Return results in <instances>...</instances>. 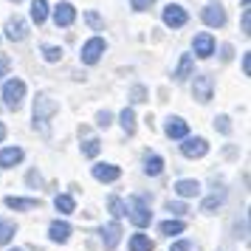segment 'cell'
<instances>
[{
    "instance_id": "obj_1",
    "label": "cell",
    "mask_w": 251,
    "mask_h": 251,
    "mask_svg": "<svg viewBox=\"0 0 251 251\" xmlns=\"http://www.w3.org/2000/svg\"><path fill=\"white\" fill-rule=\"evenodd\" d=\"M127 215H130V220L136 223L138 228H147L150 220H152V212H150V206L144 198H130V206H127Z\"/></svg>"
},
{
    "instance_id": "obj_2",
    "label": "cell",
    "mask_w": 251,
    "mask_h": 251,
    "mask_svg": "<svg viewBox=\"0 0 251 251\" xmlns=\"http://www.w3.org/2000/svg\"><path fill=\"white\" fill-rule=\"evenodd\" d=\"M25 96V82L23 79H9L3 85V99H6V107L9 110H17L20 102H23Z\"/></svg>"
},
{
    "instance_id": "obj_3",
    "label": "cell",
    "mask_w": 251,
    "mask_h": 251,
    "mask_svg": "<svg viewBox=\"0 0 251 251\" xmlns=\"http://www.w3.org/2000/svg\"><path fill=\"white\" fill-rule=\"evenodd\" d=\"M104 48H107V43H104L102 37H93V40H88L85 46H82V62L85 65H93V62H99V57L104 54Z\"/></svg>"
},
{
    "instance_id": "obj_4",
    "label": "cell",
    "mask_w": 251,
    "mask_h": 251,
    "mask_svg": "<svg viewBox=\"0 0 251 251\" xmlns=\"http://www.w3.org/2000/svg\"><path fill=\"white\" fill-rule=\"evenodd\" d=\"M181 152L186 155V158H203L206 152H209V144H206V138L201 136H195V138H183V144H181Z\"/></svg>"
},
{
    "instance_id": "obj_5",
    "label": "cell",
    "mask_w": 251,
    "mask_h": 251,
    "mask_svg": "<svg viewBox=\"0 0 251 251\" xmlns=\"http://www.w3.org/2000/svg\"><path fill=\"white\" fill-rule=\"evenodd\" d=\"M54 110H57V104L51 102L48 96H40V99H37V104H34V125L40 122V130H43V133H48L46 119H48L51 113H54Z\"/></svg>"
},
{
    "instance_id": "obj_6",
    "label": "cell",
    "mask_w": 251,
    "mask_h": 251,
    "mask_svg": "<svg viewBox=\"0 0 251 251\" xmlns=\"http://www.w3.org/2000/svg\"><path fill=\"white\" fill-rule=\"evenodd\" d=\"M212 88H215V79H212L209 74H201V76H195L192 93H195V99H198V102H209V99H212Z\"/></svg>"
},
{
    "instance_id": "obj_7",
    "label": "cell",
    "mask_w": 251,
    "mask_h": 251,
    "mask_svg": "<svg viewBox=\"0 0 251 251\" xmlns=\"http://www.w3.org/2000/svg\"><path fill=\"white\" fill-rule=\"evenodd\" d=\"M93 178L96 181H102V183H113L119 181V175H122V170L116 167V164H93Z\"/></svg>"
},
{
    "instance_id": "obj_8",
    "label": "cell",
    "mask_w": 251,
    "mask_h": 251,
    "mask_svg": "<svg viewBox=\"0 0 251 251\" xmlns=\"http://www.w3.org/2000/svg\"><path fill=\"white\" fill-rule=\"evenodd\" d=\"M186 20H189V14L183 12L181 6L170 3V6L164 9V23L170 25V28H181V25H186Z\"/></svg>"
},
{
    "instance_id": "obj_9",
    "label": "cell",
    "mask_w": 251,
    "mask_h": 251,
    "mask_svg": "<svg viewBox=\"0 0 251 251\" xmlns=\"http://www.w3.org/2000/svg\"><path fill=\"white\" fill-rule=\"evenodd\" d=\"M164 133H167L170 138H186L189 136V125L183 122L181 116H170L167 125H164Z\"/></svg>"
},
{
    "instance_id": "obj_10",
    "label": "cell",
    "mask_w": 251,
    "mask_h": 251,
    "mask_svg": "<svg viewBox=\"0 0 251 251\" xmlns=\"http://www.w3.org/2000/svg\"><path fill=\"white\" fill-rule=\"evenodd\" d=\"M206 25H212V28H220V25H226V12L220 9V6H206L203 12H201Z\"/></svg>"
},
{
    "instance_id": "obj_11",
    "label": "cell",
    "mask_w": 251,
    "mask_h": 251,
    "mask_svg": "<svg viewBox=\"0 0 251 251\" xmlns=\"http://www.w3.org/2000/svg\"><path fill=\"white\" fill-rule=\"evenodd\" d=\"M25 34H28V25H25V20H20V17H12V20L6 23V37H9L12 43H20V40H25Z\"/></svg>"
},
{
    "instance_id": "obj_12",
    "label": "cell",
    "mask_w": 251,
    "mask_h": 251,
    "mask_svg": "<svg viewBox=\"0 0 251 251\" xmlns=\"http://www.w3.org/2000/svg\"><path fill=\"white\" fill-rule=\"evenodd\" d=\"M119 240H122V226L119 223H107V226H102V243L104 249H116L119 246Z\"/></svg>"
},
{
    "instance_id": "obj_13",
    "label": "cell",
    "mask_w": 251,
    "mask_h": 251,
    "mask_svg": "<svg viewBox=\"0 0 251 251\" xmlns=\"http://www.w3.org/2000/svg\"><path fill=\"white\" fill-rule=\"evenodd\" d=\"M192 46H195V54H198L201 59H206V57L215 54V40H212V34H198Z\"/></svg>"
},
{
    "instance_id": "obj_14",
    "label": "cell",
    "mask_w": 251,
    "mask_h": 251,
    "mask_svg": "<svg viewBox=\"0 0 251 251\" xmlns=\"http://www.w3.org/2000/svg\"><path fill=\"white\" fill-rule=\"evenodd\" d=\"M74 20H76V9L71 3H59L57 9H54V23L57 25H71Z\"/></svg>"
},
{
    "instance_id": "obj_15",
    "label": "cell",
    "mask_w": 251,
    "mask_h": 251,
    "mask_svg": "<svg viewBox=\"0 0 251 251\" xmlns=\"http://www.w3.org/2000/svg\"><path fill=\"white\" fill-rule=\"evenodd\" d=\"M6 206L14 209V212H31V209L40 206V201H37V198H14V195H9V198H6Z\"/></svg>"
},
{
    "instance_id": "obj_16",
    "label": "cell",
    "mask_w": 251,
    "mask_h": 251,
    "mask_svg": "<svg viewBox=\"0 0 251 251\" xmlns=\"http://www.w3.org/2000/svg\"><path fill=\"white\" fill-rule=\"evenodd\" d=\"M48 237L54 240V243H68L71 237V226L65 220H54L51 226H48Z\"/></svg>"
},
{
    "instance_id": "obj_17",
    "label": "cell",
    "mask_w": 251,
    "mask_h": 251,
    "mask_svg": "<svg viewBox=\"0 0 251 251\" xmlns=\"http://www.w3.org/2000/svg\"><path fill=\"white\" fill-rule=\"evenodd\" d=\"M20 161H23V150L20 147L0 150V167H3V170H9V167H14V164H20Z\"/></svg>"
},
{
    "instance_id": "obj_18",
    "label": "cell",
    "mask_w": 251,
    "mask_h": 251,
    "mask_svg": "<svg viewBox=\"0 0 251 251\" xmlns=\"http://www.w3.org/2000/svg\"><path fill=\"white\" fill-rule=\"evenodd\" d=\"M175 192L181 195V198H198V195H201V183H198V181H189V178H183V181L175 183Z\"/></svg>"
},
{
    "instance_id": "obj_19",
    "label": "cell",
    "mask_w": 251,
    "mask_h": 251,
    "mask_svg": "<svg viewBox=\"0 0 251 251\" xmlns=\"http://www.w3.org/2000/svg\"><path fill=\"white\" fill-rule=\"evenodd\" d=\"M119 122H122V130H125L127 136H133V133H136V113H133L130 107H125V110L119 113Z\"/></svg>"
},
{
    "instance_id": "obj_20",
    "label": "cell",
    "mask_w": 251,
    "mask_h": 251,
    "mask_svg": "<svg viewBox=\"0 0 251 251\" xmlns=\"http://www.w3.org/2000/svg\"><path fill=\"white\" fill-rule=\"evenodd\" d=\"M48 17V0H31V20L37 25Z\"/></svg>"
},
{
    "instance_id": "obj_21",
    "label": "cell",
    "mask_w": 251,
    "mask_h": 251,
    "mask_svg": "<svg viewBox=\"0 0 251 251\" xmlns=\"http://www.w3.org/2000/svg\"><path fill=\"white\" fill-rule=\"evenodd\" d=\"M183 228H186L183 220H164V223L158 226V231L161 234H167V237H172V234H181Z\"/></svg>"
},
{
    "instance_id": "obj_22",
    "label": "cell",
    "mask_w": 251,
    "mask_h": 251,
    "mask_svg": "<svg viewBox=\"0 0 251 251\" xmlns=\"http://www.w3.org/2000/svg\"><path fill=\"white\" fill-rule=\"evenodd\" d=\"M54 206H57V212H62V215H71V212L76 209V203H74L71 195H57V198H54Z\"/></svg>"
},
{
    "instance_id": "obj_23",
    "label": "cell",
    "mask_w": 251,
    "mask_h": 251,
    "mask_svg": "<svg viewBox=\"0 0 251 251\" xmlns=\"http://www.w3.org/2000/svg\"><path fill=\"white\" fill-rule=\"evenodd\" d=\"M130 251H152V243H150L147 234H133L130 237Z\"/></svg>"
},
{
    "instance_id": "obj_24",
    "label": "cell",
    "mask_w": 251,
    "mask_h": 251,
    "mask_svg": "<svg viewBox=\"0 0 251 251\" xmlns=\"http://www.w3.org/2000/svg\"><path fill=\"white\" fill-rule=\"evenodd\" d=\"M189 74H192V57H189V54H183L181 62H178V71H175V79L183 82Z\"/></svg>"
},
{
    "instance_id": "obj_25",
    "label": "cell",
    "mask_w": 251,
    "mask_h": 251,
    "mask_svg": "<svg viewBox=\"0 0 251 251\" xmlns=\"http://www.w3.org/2000/svg\"><path fill=\"white\" fill-rule=\"evenodd\" d=\"M144 172H147V175H161V172H164V158H161V155H150L147 164H144Z\"/></svg>"
},
{
    "instance_id": "obj_26",
    "label": "cell",
    "mask_w": 251,
    "mask_h": 251,
    "mask_svg": "<svg viewBox=\"0 0 251 251\" xmlns=\"http://www.w3.org/2000/svg\"><path fill=\"white\" fill-rule=\"evenodd\" d=\"M14 231H17V226H14L12 220H3V217H0V243H3V246L14 237Z\"/></svg>"
},
{
    "instance_id": "obj_27",
    "label": "cell",
    "mask_w": 251,
    "mask_h": 251,
    "mask_svg": "<svg viewBox=\"0 0 251 251\" xmlns=\"http://www.w3.org/2000/svg\"><path fill=\"white\" fill-rule=\"evenodd\" d=\"M107 209H110V212H113V217H125L127 215V203L125 201H122V198H107Z\"/></svg>"
},
{
    "instance_id": "obj_28",
    "label": "cell",
    "mask_w": 251,
    "mask_h": 251,
    "mask_svg": "<svg viewBox=\"0 0 251 251\" xmlns=\"http://www.w3.org/2000/svg\"><path fill=\"white\" fill-rule=\"evenodd\" d=\"M43 57H46L48 62H57V59H62V48L59 46H46L43 48Z\"/></svg>"
},
{
    "instance_id": "obj_29",
    "label": "cell",
    "mask_w": 251,
    "mask_h": 251,
    "mask_svg": "<svg viewBox=\"0 0 251 251\" xmlns=\"http://www.w3.org/2000/svg\"><path fill=\"white\" fill-rule=\"evenodd\" d=\"M96 152H99V138H88V141H85V147H82V155L93 158Z\"/></svg>"
},
{
    "instance_id": "obj_30",
    "label": "cell",
    "mask_w": 251,
    "mask_h": 251,
    "mask_svg": "<svg viewBox=\"0 0 251 251\" xmlns=\"http://www.w3.org/2000/svg\"><path fill=\"white\" fill-rule=\"evenodd\" d=\"M85 20H88V23H91L96 31H102V28H104V20H102L96 12H88V14H85Z\"/></svg>"
},
{
    "instance_id": "obj_31",
    "label": "cell",
    "mask_w": 251,
    "mask_h": 251,
    "mask_svg": "<svg viewBox=\"0 0 251 251\" xmlns=\"http://www.w3.org/2000/svg\"><path fill=\"white\" fill-rule=\"evenodd\" d=\"M220 203H223V195H220V198L215 195V198H209V201L203 203V212H206V215H212V212H215V206H220Z\"/></svg>"
},
{
    "instance_id": "obj_32",
    "label": "cell",
    "mask_w": 251,
    "mask_h": 251,
    "mask_svg": "<svg viewBox=\"0 0 251 251\" xmlns=\"http://www.w3.org/2000/svg\"><path fill=\"white\" fill-rule=\"evenodd\" d=\"M130 3H133V9H136V12H147L155 0H130Z\"/></svg>"
},
{
    "instance_id": "obj_33",
    "label": "cell",
    "mask_w": 251,
    "mask_h": 251,
    "mask_svg": "<svg viewBox=\"0 0 251 251\" xmlns=\"http://www.w3.org/2000/svg\"><path fill=\"white\" fill-rule=\"evenodd\" d=\"M170 251H192V243L189 240H178V243H172Z\"/></svg>"
},
{
    "instance_id": "obj_34",
    "label": "cell",
    "mask_w": 251,
    "mask_h": 251,
    "mask_svg": "<svg viewBox=\"0 0 251 251\" xmlns=\"http://www.w3.org/2000/svg\"><path fill=\"white\" fill-rule=\"evenodd\" d=\"M110 119H113V116L107 113V110H102V113L96 116V125H99V127H107V125H110Z\"/></svg>"
},
{
    "instance_id": "obj_35",
    "label": "cell",
    "mask_w": 251,
    "mask_h": 251,
    "mask_svg": "<svg viewBox=\"0 0 251 251\" xmlns=\"http://www.w3.org/2000/svg\"><path fill=\"white\" fill-rule=\"evenodd\" d=\"M243 34H251V12H243Z\"/></svg>"
},
{
    "instance_id": "obj_36",
    "label": "cell",
    "mask_w": 251,
    "mask_h": 251,
    "mask_svg": "<svg viewBox=\"0 0 251 251\" xmlns=\"http://www.w3.org/2000/svg\"><path fill=\"white\" fill-rule=\"evenodd\" d=\"M9 68H12V59H9V57H0V76H6V74H9Z\"/></svg>"
},
{
    "instance_id": "obj_37",
    "label": "cell",
    "mask_w": 251,
    "mask_h": 251,
    "mask_svg": "<svg viewBox=\"0 0 251 251\" xmlns=\"http://www.w3.org/2000/svg\"><path fill=\"white\" fill-rule=\"evenodd\" d=\"M144 96H147V91L138 85V88H133V102H144Z\"/></svg>"
},
{
    "instance_id": "obj_38",
    "label": "cell",
    "mask_w": 251,
    "mask_h": 251,
    "mask_svg": "<svg viewBox=\"0 0 251 251\" xmlns=\"http://www.w3.org/2000/svg\"><path fill=\"white\" fill-rule=\"evenodd\" d=\"M243 74H246V76L251 74V54H249V51L243 54Z\"/></svg>"
},
{
    "instance_id": "obj_39",
    "label": "cell",
    "mask_w": 251,
    "mask_h": 251,
    "mask_svg": "<svg viewBox=\"0 0 251 251\" xmlns=\"http://www.w3.org/2000/svg\"><path fill=\"white\" fill-rule=\"evenodd\" d=\"M215 122H217V127H220L223 133H228V130H231V127H228V119H226V116H217Z\"/></svg>"
},
{
    "instance_id": "obj_40",
    "label": "cell",
    "mask_w": 251,
    "mask_h": 251,
    "mask_svg": "<svg viewBox=\"0 0 251 251\" xmlns=\"http://www.w3.org/2000/svg\"><path fill=\"white\" fill-rule=\"evenodd\" d=\"M167 209H170V212H175V215H181V212H186V206H183V203H172V201L167 203Z\"/></svg>"
},
{
    "instance_id": "obj_41",
    "label": "cell",
    "mask_w": 251,
    "mask_h": 251,
    "mask_svg": "<svg viewBox=\"0 0 251 251\" xmlns=\"http://www.w3.org/2000/svg\"><path fill=\"white\" fill-rule=\"evenodd\" d=\"M6 138V127H3V122H0V141Z\"/></svg>"
},
{
    "instance_id": "obj_42",
    "label": "cell",
    "mask_w": 251,
    "mask_h": 251,
    "mask_svg": "<svg viewBox=\"0 0 251 251\" xmlns=\"http://www.w3.org/2000/svg\"><path fill=\"white\" fill-rule=\"evenodd\" d=\"M12 251H23V249H12Z\"/></svg>"
},
{
    "instance_id": "obj_43",
    "label": "cell",
    "mask_w": 251,
    "mask_h": 251,
    "mask_svg": "<svg viewBox=\"0 0 251 251\" xmlns=\"http://www.w3.org/2000/svg\"><path fill=\"white\" fill-rule=\"evenodd\" d=\"M14 3H20V0H14Z\"/></svg>"
}]
</instances>
